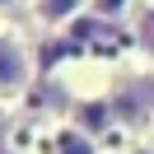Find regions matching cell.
<instances>
[{
	"label": "cell",
	"mask_w": 154,
	"mask_h": 154,
	"mask_svg": "<svg viewBox=\"0 0 154 154\" xmlns=\"http://www.w3.org/2000/svg\"><path fill=\"white\" fill-rule=\"evenodd\" d=\"M23 79H28V56L19 51V42L0 38V94L23 89Z\"/></svg>",
	"instance_id": "6da1fadb"
},
{
	"label": "cell",
	"mask_w": 154,
	"mask_h": 154,
	"mask_svg": "<svg viewBox=\"0 0 154 154\" xmlns=\"http://www.w3.org/2000/svg\"><path fill=\"white\" fill-rule=\"evenodd\" d=\"M56 154H94V140H89L79 126H70V131H61L56 140Z\"/></svg>",
	"instance_id": "7a4b0ae2"
},
{
	"label": "cell",
	"mask_w": 154,
	"mask_h": 154,
	"mask_svg": "<svg viewBox=\"0 0 154 154\" xmlns=\"http://www.w3.org/2000/svg\"><path fill=\"white\" fill-rule=\"evenodd\" d=\"M79 5H84V0H38V14L51 19V23H61V19H70Z\"/></svg>",
	"instance_id": "3957f363"
},
{
	"label": "cell",
	"mask_w": 154,
	"mask_h": 154,
	"mask_svg": "<svg viewBox=\"0 0 154 154\" xmlns=\"http://www.w3.org/2000/svg\"><path fill=\"white\" fill-rule=\"evenodd\" d=\"M135 38H140V47L154 56V10H145V14H140V23H135Z\"/></svg>",
	"instance_id": "277c9868"
},
{
	"label": "cell",
	"mask_w": 154,
	"mask_h": 154,
	"mask_svg": "<svg viewBox=\"0 0 154 154\" xmlns=\"http://www.w3.org/2000/svg\"><path fill=\"white\" fill-rule=\"evenodd\" d=\"M89 5H94V14H98V19H117V14H122L131 0H89Z\"/></svg>",
	"instance_id": "5b68a950"
},
{
	"label": "cell",
	"mask_w": 154,
	"mask_h": 154,
	"mask_svg": "<svg viewBox=\"0 0 154 154\" xmlns=\"http://www.w3.org/2000/svg\"><path fill=\"white\" fill-rule=\"evenodd\" d=\"M98 28H103V19H79V23H70V38H75V42H84V38H94Z\"/></svg>",
	"instance_id": "8992f818"
},
{
	"label": "cell",
	"mask_w": 154,
	"mask_h": 154,
	"mask_svg": "<svg viewBox=\"0 0 154 154\" xmlns=\"http://www.w3.org/2000/svg\"><path fill=\"white\" fill-rule=\"evenodd\" d=\"M0 5H14V0H0Z\"/></svg>",
	"instance_id": "52a82bcc"
},
{
	"label": "cell",
	"mask_w": 154,
	"mask_h": 154,
	"mask_svg": "<svg viewBox=\"0 0 154 154\" xmlns=\"http://www.w3.org/2000/svg\"><path fill=\"white\" fill-rule=\"evenodd\" d=\"M0 154H10V149H0Z\"/></svg>",
	"instance_id": "ba28073f"
}]
</instances>
